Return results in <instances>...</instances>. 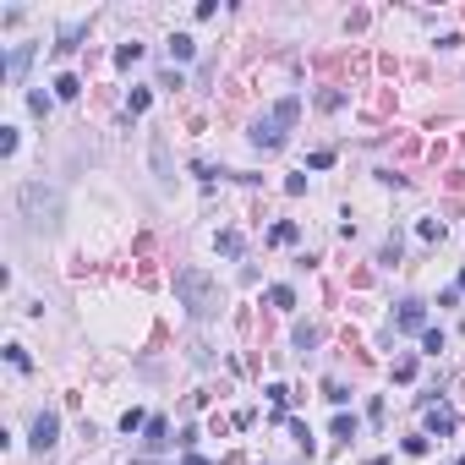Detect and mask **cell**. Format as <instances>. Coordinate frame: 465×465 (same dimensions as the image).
<instances>
[{"instance_id": "obj_9", "label": "cell", "mask_w": 465, "mask_h": 465, "mask_svg": "<svg viewBox=\"0 0 465 465\" xmlns=\"http://www.w3.org/2000/svg\"><path fill=\"white\" fill-rule=\"evenodd\" d=\"M82 93V82L72 77V72H66V77H55V99H77Z\"/></svg>"}, {"instance_id": "obj_2", "label": "cell", "mask_w": 465, "mask_h": 465, "mask_svg": "<svg viewBox=\"0 0 465 465\" xmlns=\"http://www.w3.org/2000/svg\"><path fill=\"white\" fill-rule=\"evenodd\" d=\"M17 208H22V219L33 230H55L61 225V192L44 186V181H22L17 186Z\"/></svg>"}, {"instance_id": "obj_17", "label": "cell", "mask_w": 465, "mask_h": 465, "mask_svg": "<svg viewBox=\"0 0 465 465\" xmlns=\"http://www.w3.org/2000/svg\"><path fill=\"white\" fill-rule=\"evenodd\" d=\"M115 61H121V66H132V61H143V44H121V50H115Z\"/></svg>"}, {"instance_id": "obj_21", "label": "cell", "mask_w": 465, "mask_h": 465, "mask_svg": "<svg viewBox=\"0 0 465 465\" xmlns=\"http://www.w3.org/2000/svg\"><path fill=\"white\" fill-rule=\"evenodd\" d=\"M154 164H159V175L170 181V154H164V143H154Z\"/></svg>"}, {"instance_id": "obj_22", "label": "cell", "mask_w": 465, "mask_h": 465, "mask_svg": "<svg viewBox=\"0 0 465 465\" xmlns=\"http://www.w3.org/2000/svg\"><path fill=\"white\" fill-rule=\"evenodd\" d=\"M181 465H208V460H203V455H186V460H181Z\"/></svg>"}, {"instance_id": "obj_12", "label": "cell", "mask_w": 465, "mask_h": 465, "mask_svg": "<svg viewBox=\"0 0 465 465\" xmlns=\"http://www.w3.org/2000/svg\"><path fill=\"white\" fill-rule=\"evenodd\" d=\"M334 438L350 444V438H356V416H334Z\"/></svg>"}, {"instance_id": "obj_14", "label": "cell", "mask_w": 465, "mask_h": 465, "mask_svg": "<svg viewBox=\"0 0 465 465\" xmlns=\"http://www.w3.org/2000/svg\"><path fill=\"white\" fill-rule=\"evenodd\" d=\"M268 301H274V307H296V290H290V285H274Z\"/></svg>"}, {"instance_id": "obj_6", "label": "cell", "mask_w": 465, "mask_h": 465, "mask_svg": "<svg viewBox=\"0 0 465 465\" xmlns=\"http://www.w3.org/2000/svg\"><path fill=\"white\" fill-rule=\"evenodd\" d=\"M143 433H148V438H143V444H148V455L170 449V422H164V416H148V427H143Z\"/></svg>"}, {"instance_id": "obj_18", "label": "cell", "mask_w": 465, "mask_h": 465, "mask_svg": "<svg viewBox=\"0 0 465 465\" xmlns=\"http://www.w3.org/2000/svg\"><path fill=\"white\" fill-rule=\"evenodd\" d=\"M121 427H126V433H137V427H148V416H143V410H126V416H121Z\"/></svg>"}, {"instance_id": "obj_19", "label": "cell", "mask_w": 465, "mask_h": 465, "mask_svg": "<svg viewBox=\"0 0 465 465\" xmlns=\"http://www.w3.org/2000/svg\"><path fill=\"white\" fill-rule=\"evenodd\" d=\"M422 235L427 241H444V219H422Z\"/></svg>"}, {"instance_id": "obj_11", "label": "cell", "mask_w": 465, "mask_h": 465, "mask_svg": "<svg viewBox=\"0 0 465 465\" xmlns=\"http://www.w3.org/2000/svg\"><path fill=\"white\" fill-rule=\"evenodd\" d=\"M192 50H197V44H192L186 33H175V39H170V55H175V61H192Z\"/></svg>"}, {"instance_id": "obj_10", "label": "cell", "mask_w": 465, "mask_h": 465, "mask_svg": "<svg viewBox=\"0 0 465 465\" xmlns=\"http://www.w3.org/2000/svg\"><path fill=\"white\" fill-rule=\"evenodd\" d=\"M296 225H290V219H285V225H274V230H268V241H274V246H290V241H296Z\"/></svg>"}, {"instance_id": "obj_16", "label": "cell", "mask_w": 465, "mask_h": 465, "mask_svg": "<svg viewBox=\"0 0 465 465\" xmlns=\"http://www.w3.org/2000/svg\"><path fill=\"white\" fill-rule=\"evenodd\" d=\"M219 252H225V257H241V235L225 230V235H219Z\"/></svg>"}, {"instance_id": "obj_7", "label": "cell", "mask_w": 465, "mask_h": 465, "mask_svg": "<svg viewBox=\"0 0 465 465\" xmlns=\"http://www.w3.org/2000/svg\"><path fill=\"white\" fill-rule=\"evenodd\" d=\"M427 433L449 438V433H455V410H444V405H427Z\"/></svg>"}, {"instance_id": "obj_1", "label": "cell", "mask_w": 465, "mask_h": 465, "mask_svg": "<svg viewBox=\"0 0 465 465\" xmlns=\"http://www.w3.org/2000/svg\"><path fill=\"white\" fill-rule=\"evenodd\" d=\"M175 296H181V307L192 312L197 323L219 317V307H225V290H219V279L208 268H175Z\"/></svg>"}, {"instance_id": "obj_3", "label": "cell", "mask_w": 465, "mask_h": 465, "mask_svg": "<svg viewBox=\"0 0 465 465\" xmlns=\"http://www.w3.org/2000/svg\"><path fill=\"white\" fill-rule=\"evenodd\" d=\"M296 115H301V99H279V104L252 126V143H257V148H279V143H285V126H290Z\"/></svg>"}, {"instance_id": "obj_13", "label": "cell", "mask_w": 465, "mask_h": 465, "mask_svg": "<svg viewBox=\"0 0 465 465\" xmlns=\"http://www.w3.org/2000/svg\"><path fill=\"white\" fill-rule=\"evenodd\" d=\"M317 345V328L312 323H296V350H312Z\"/></svg>"}, {"instance_id": "obj_4", "label": "cell", "mask_w": 465, "mask_h": 465, "mask_svg": "<svg viewBox=\"0 0 465 465\" xmlns=\"http://www.w3.org/2000/svg\"><path fill=\"white\" fill-rule=\"evenodd\" d=\"M28 444H33V455H50V449L61 444V416H55V410H39V416H33V438H28Z\"/></svg>"}, {"instance_id": "obj_5", "label": "cell", "mask_w": 465, "mask_h": 465, "mask_svg": "<svg viewBox=\"0 0 465 465\" xmlns=\"http://www.w3.org/2000/svg\"><path fill=\"white\" fill-rule=\"evenodd\" d=\"M394 328H405V334H427V301H399Z\"/></svg>"}, {"instance_id": "obj_8", "label": "cell", "mask_w": 465, "mask_h": 465, "mask_svg": "<svg viewBox=\"0 0 465 465\" xmlns=\"http://www.w3.org/2000/svg\"><path fill=\"white\" fill-rule=\"evenodd\" d=\"M28 61H33V44H17V50H11V61H6V72H11V77H22V72H28Z\"/></svg>"}, {"instance_id": "obj_23", "label": "cell", "mask_w": 465, "mask_h": 465, "mask_svg": "<svg viewBox=\"0 0 465 465\" xmlns=\"http://www.w3.org/2000/svg\"><path fill=\"white\" fill-rule=\"evenodd\" d=\"M455 290H465V274H460V285H455Z\"/></svg>"}, {"instance_id": "obj_20", "label": "cell", "mask_w": 465, "mask_h": 465, "mask_svg": "<svg viewBox=\"0 0 465 465\" xmlns=\"http://www.w3.org/2000/svg\"><path fill=\"white\" fill-rule=\"evenodd\" d=\"M323 394H328V405H345L350 394H345V384H323Z\"/></svg>"}, {"instance_id": "obj_15", "label": "cell", "mask_w": 465, "mask_h": 465, "mask_svg": "<svg viewBox=\"0 0 465 465\" xmlns=\"http://www.w3.org/2000/svg\"><path fill=\"white\" fill-rule=\"evenodd\" d=\"M6 362H11V367H17V373H28V367H33V362H28V350H22V345H6Z\"/></svg>"}, {"instance_id": "obj_24", "label": "cell", "mask_w": 465, "mask_h": 465, "mask_svg": "<svg viewBox=\"0 0 465 465\" xmlns=\"http://www.w3.org/2000/svg\"><path fill=\"white\" fill-rule=\"evenodd\" d=\"M455 465H465V455H460V460H455Z\"/></svg>"}]
</instances>
